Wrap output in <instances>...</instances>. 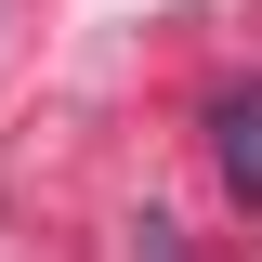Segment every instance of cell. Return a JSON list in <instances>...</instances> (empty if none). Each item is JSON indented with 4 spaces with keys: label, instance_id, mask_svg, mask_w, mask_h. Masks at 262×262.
I'll return each instance as SVG.
<instances>
[{
    "label": "cell",
    "instance_id": "6da1fadb",
    "mask_svg": "<svg viewBox=\"0 0 262 262\" xmlns=\"http://www.w3.org/2000/svg\"><path fill=\"white\" fill-rule=\"evenodd\" d=\"M223 184L262 210V79H249V92H223Z\"/></svg>",
    "mask_w": 262,
    "mask_h": 262
}]
</instances>
